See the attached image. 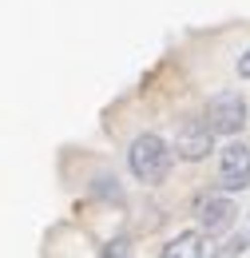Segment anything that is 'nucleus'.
Here are the masks:
<instances>
[{
	"label": "nucleus",
	"mask_w": 250,
	"mask_h": 258,
	"mask_svg": "<svg viewBox=\"0 0 250 258\" xmlns=\"http://www.w3.org/2000/svg\"><path fill=\"white\" fill-rule=\"evenodd\" d=\"M175 155H179V151H171L163 135L143 131V135H135L131 151H127V167H131V175H135L139 183H163V179L171 175Z\"/></svg>",
	"instance_id": "obj_1"
},
{
	"label": "nucleus",
	"mask_w": 250,
	"mask_h": 258,
	"mask_svg": "<svg viewBox=\"0 0 250 258\" xmlns=\"http://www.w3.org/2000/svg\"><path fill=\"white\" fill-rule=\"evenodd\" d=\"M207 123L215 127V135L234 139L238 131L246 127V99L238 92H219V96L207 99Z\"/></svg>",
	"instance_id": "obj_2"
},
{
	"label": "nucleus",
	"mask_w": 250,
	"mask_h": 258,
	"mask_svg": "<svg viewBox=\"0 0 250 258\" xmlns=\"http://www.w3.org/2000/svg\"><path fill=\"white\" fill-rule=\"evenodd\" d=\"M219 167H222L219 187L226 195L246 191V183H250V147L242 143V139H230V143L219 151Z\"/></svg>",
	"instance_id": "obj_3"
},
{
	"label": "nucleus",
	"mask_w": 250,
	"mask_h": 258,
	"mask_svg": "<svg viewBox=\"0 0 250 258\" xmlns=\"http://www.w3.org/2000/svg\"><path fill=\"white\" fill-rule=\"evenodd\" d=\"M175 151H179V159H187V163H203L215 151V127L207 119H187L179 127V135H175Z\"/></svg>",
	"instance_id": "obj_4"
},
{
	"label": "nucleus",
	"mask_w": 250,
	"mask_h": 258,
	"mask_svg": "<svg viewBox=\"0 0 250 258\" xmlns=\"http://www.w3.org/2000/svg\"><path fill=\"white\" fill-rule=\"evenodd\" d=\"M230 223H234V203L230 199H222V195L199 199V226L207 234H222V230H230Z\"/></svg>",
	"instance_id": "obj_5"
},
{
	"label": "nucleus",
	"mask_w": 250,
	"mask_h": 258,
	"mask_svg": "<svg viewBox=\"0 0 250 258\" xmlns=\"http://www.w3.org/2000/svg\"><path fill=\"white\" fill-rule=\"evenodd\" d=\"M207 230H183V234H175L159 254L163 258H207Z\"/></svg>",
	"instance_id": "obj_6"
},
{
	"label": "nucleus",
	"mask_w": 250,
	"mask_h": 258,
	"mask_svg": "<svg viewBox=\"0 0 250 258\" xmlns=\"http://www.w3.org/2000/svg\"><path fill=\"white\" fill-rule=\"evenodd\" d=\"M92 195L95 199H111V203L123 207V191H119V179H115V175H99L92 183Z\"/></svg>",
	"instance_id": "obj_7"
},
{
	"label": "nucleus",
	"mask_w": 250,
	"mask_h": 258,
	"mask_svg": "<svg viewBox=\"0 0 250 258\" xmlns=\"http://www.w3.org/2000/svg\"><path fill=\"white\" fill-rule=\"evenodd\" d=\"M246 250H250V238H246V234H238V238H230V242L222 246V254H246Z\"/></svg>",
	"instance_id": "obj_8"
},
{
	"label": "nucleus",
	"mask_w": 250,
	"mask_h": 258,
	"mask_svg": "<svg viewBox=\"0 0 250 258\" xmlns=\"http://www.w3.org/2000/svg\"><path fill=\"white\" fill-rule=\"evenodd\" d=\"M127 250H131V242H127V238H111V242H103V246H99V254H127Z\"/></svg>",
	"instance_id": "obj_9"
},
{
	"label": "nucleus",
	"mask_w": 250,
	"mask_h": 258,
	"mask_svg": "<svg viewBox=\"0 0 250 258\" xmlns=\"http://www.w3.org/2000/svg\"><path fill=\"white\" fill-rule=\"evenodd\" d=\"M238 76H242V80H250V48L238 56Z\"/></svg>",
	"instance_id": "obj_10"
}]
</instances>
